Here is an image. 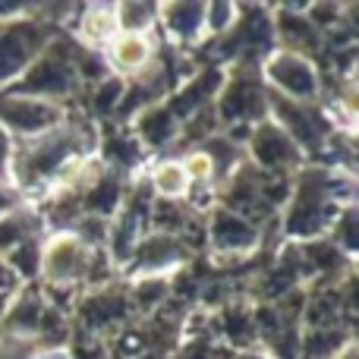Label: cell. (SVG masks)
I'll list each match as a JSON object with an SVG mask.
<instances>
[{"instance_id": "obj_15", "label": "cell", "mask_w": 359, "mask_h": 359, "mask_svg": "<svg viewBox=\"0 0 359 359\" xmlns=\"http://www.w3.org/2000/svg\"><path fill=\"white\" fill-rule=\"evenodd\" d=\"M278 29H280V41H284V48L280 50H290V54L306 57L303 50H318L322 48V38H318L316 25H312L306 16H297V13L284 10L278 16Z\"/></svg>"}, {"instance_id": "obj_1", "label": "cell", "mask_w": 359, "mask_h": 359, "mask_svg": "<svg viewBox=\"0 0 359 359\" xmlns=\"http://www.w3.org/2000/svg\"><path fill=\"white\" fill-rule=\"evenodd\" d=\"M347 174L341 170H306L303 180L297 183L293 202L287 208L284 233L290 240H316L325 230L334 227L341 217V180Z\"/></svg>"}, {"instance_id": "obj_4", "label": "cell", "mask_w": 359, "mask_h": 359, "mask_svg": "<svg viewBox=\"0 0 359 359\" xmlns=\"http://www.w3.org/2000/svg\"><path fill=\"white\" fill-rule=\"evenodd\" d=\"M262 82H265L268 92L284 95L287 101H299V104H309L318 98L322 92V79H318V69L309 57L290 54V50H271V54L262 60Z\"/></svg>"}, {"instance_id": "obj_17", "label": "cell", "mask_w": 359, "mask_h": 359, "mask_svg": "<svg viewBox=\"0 0 359 359\" xmlns=\"http://www.w3.org/2000/svg\"><path fill=\"white\" fill-rule=\"evenodd\" d=\"M151 189L164 202H180L189 196V174H186L183 161H161L151 168Z\"/></svg>"}, {"instance_id": "obj_8", "label": "cell", "mask_w": 359, "mask_h": 359, "mask_svg": "<svg viewBox=\"0 0 359 359\" xmlns=\"http://www.w3.org/2000/svg\"><path fill=\"white\" fill-rule=\"evenodd\" d=\"M249 151H252V161L259 164L268 174H284L293 170L297 164H303V149L274 123L271 117L255 123L252 136H249Z\"/></svg>"}, {"instance_id": "obj_5", "label": "cell", "mask_w": 359, "mask_h": 359, "mask_svg": "<svg viewBox=\"0 0 359 359\" xmlns=\"http://www.w3.org/2000/svg\"><path fill=\"white\" fill-rule=\"evenodd\" d=\"M48 48V32L35 19L0 22V86H13Z\"/></svg>"}, {"instance_id": "obj_13", "label": "cell", "mask_w": 359, "mask_h": 359, "mask_svg": "<svg viewBox=\"0 0 359 359\" xmlns=\"http://www.w3.org/2000/svg\"><path fill=\"white\" fill-rule=\"evenodd\" d=\"M133 136L139 139V145H149V149H164L183 133L180 120L168 111L164 104H151L139 114V120L133 123Z\"/></svg>"}, {"instance_id": "obj_3", "label": "cell", "mask_w": 359, "mask_h": 359, "mask_svg": "<svg viewBox=\"0 0 359 359\" xmlns=\"http://www.w3.org/2000/svg\"><path fill=\"white\" fill-rule=\"evenodd\" d=\"M76 60H69L67 50H57V44L44 48L35 57L29 69L6 88V95H19V98H41V101H54L63 95H73L76 88Z\"/></svg>"}, {"instance_id": "obj_2", "label": "cell", "mask_w": 359, "mask_h": 359, "mask_svg": "<svg viewBox=\"0 0 359 359\" xmlns=\"http://www.w3.org/2000/svg\"><path fill=\"white\" fill-rule=\"evenodd\" d=\"M215 114L221 123H262L268 120V88L255 63H240L230 76H224L217 88Z\"/></svg>"}, {"instance_id": "obj_16", "label": "cell", "mask_w": 359, "mask_h": 359, "mask_svg": "<svg viewBox=\"0 0 359 359\" xmlns=\"http://www.w3.org/2000/svg\"><path fill=\"white\" fill-rule=\"evenodd\" d=\"M86 13L88 16H82V22H79V35H82V41H86V48H92V50L107 48V44L120 35L114 6H88Z\"/></svg>"}, {"instance_id": "obj_20", "label": "cell", "mask_w": 359, "mask_h": 359, "mask_svg": "<svg viewBox=\"0 0 359 359\" xmlns=\"http://www.w3.org/2000/svg\"><path fill=\"white\" fill-rule=\"evenodd\" d=\"M10 158H13V136L0 126V183L10 180Z\"/></svg>"}, {"instance_id": "obj_10", "label": "cell", "mask_w": 359, "mask_h": 359, "mask_svg": "<svg viewBox=\"0 0 359 359\" xmlns=\"http://www.w3.org/2000/svg\"><path fill=\"white\" fill-rule=\"evenodd\" d=\"M183 262H186V246L180 236L151 233L136 243L130 265H136V280H139V278H164V271L183 268Z\"/></svg>"}, {"instance_id": "obj_9", "label": "cell", "mask_w": 359, "mask_h": 359, "mask_svg": "<svg viewBox=\"0 0 359 359\" xmlns=\"http://www.w3.org/2000/svg\"><path fill=\"white\" fill-rule=\"evenodd\" d=\"M205 240H208L211 252L215 255H230V259H240L249 249H255L259 243V227L252 221H246L243 215L230 208H215L211 221L205 224Z\"/></svg>"}, {"instance_id": "obj_23", "label": "cell", "mask_w": 359, "mask_h": 359, "mask_svg": "<svg viewBox=\"0 0 359 359\" xmlns=\"http://www.w3.org/2000/svg\"><path fill=\"white\" fill-rule=\"evenodd\" d=\"M236 359H271V356L259 353V350H243V353H236Z\"/></svg>"}, {"instance_id": "obj_24", "label": "cell", "mask_w": 359, "mask_h": 359, "mask_svg": "<svg viewBox=\"0 0 359 359\" xmlns=\"http://www.w3.org/2000/svg\"><path fill=\"white\" fill-rule=\"evenodd\" d=\"M44 359H67V356H44Z\"/></svg>"}, {"instance_id": "obj_12", "label": "cell", "mask_w": 359, "mask_h": 359, "mask_svg": "<svg viewBox=\"0 0 359 359\" xmlns=\"http://www.w3.org/2000/svg\"><path fill=\"white\" fill-rule=\"evenodd\" d=\"M151 57H155V48H151L149 35H126V32H120L104 48L107 67H114L123 76H139L151 63Z\"/></svg>"}, {"instance_id": "obj_22", "label": "cell", "mask_w": 359, "mask_h": 359, "mask_svg": "<svg viewBox=\"0 0 359 359\" xmlns=\"http://www.w3.org/2000/svg\"><path fill=\"white\" fill-rule=\"evenodd\" d=\"M334 359H356V344L347 341V344H344V347L334 353Z\"/></svg>"}, {"instance_id": "obj_7", "label": "cell", "mask_w": 359, "mask_h": 359, "mask_svg": "<svg viewBox=\"0 0 359 359\" xmlns=\"http://www.w3.org/2000/svg\"><path fill=\"white\" fill-rule=\"evenodd\" d=\"M0 126L22 139H35V136L57 130V126H63V107L57 101L4 95L0 98Z\"/></svg>"}, {"instance_id": "obj_19", "label": "cell", "mask_w": 359, "mask_h": 359, "mask_svg": "<svg viewBox=\"0 0 359 359\" xmlns=\"http://www.w3.org/2000/svg\"><path fill=\"white\" fill-rule=\"evenodd\" d=\"M236 13H240V6L233 4H205V32L227 35L236 22Z\"/></svg>"}, {"instance_id": "obj_14", "label": "cell", "mask_w": 359, "mask_h": 359, "mask_svg": "<svg viewBox=\"0 0 359 359\" xmlns=\"http://www.w3.org/2000/svg\"><path fill=\"white\" fill-rule=\"evenodd\" d=\"M79 316L88 331H101L126 316V297L117 290H95L79 303Z\"/></svg>"}, {"instance_id": "obj_11", "label": "cell", "mask_w": 359, "mask_h": 359, "mask_svg": "<svg viewBox=\"0 0 359 359\" xmlns=\"http://www.w3.org/2000/svg\"><path fill=\"white\" fill-rule=\"evenodd\" d=\"M161 13L164 35L174 44H196L205 35V4H164Z\"/></svg>"}, {"instance_id": "obj_6", "label": "cell", "mask_w": 359, "mask_h": 359, "mask_svg": "<svg viewBox=\"0 0 359 359\" xmlns=\"http://www.w3.org/2000/svg\"><path fill=\"white\" fill-rule=\"evenodd\" d=\"M88 259L92 249L69 230L50 236V243L41 246V274L48 278L50 287H69L79 284L88 274Z\"/></svg>"}, {"instance_id": "obj_21", "label": "cell", "mask_w": 359, "mask_h": 359, "mask_svg": "<svg viewBox=\"0 0 359 359\" xmlns=\"http://www.w3.org/2000/svg\"><path fill=\"white\" fill-rule=\"evenodd\" d=\"M13 205H16V189L0 186V217H4L6 211H13Z\"/></svg>"}, {"instance_id": "obj_18", "label": "cell", "mask_w": 359, "mask_h": 359, "mask_svg": "<svg viewBox=\"0 0 359 359\" xmlns=\"http://www.w3.org/2000/svg\"><path fill=\"white\" fill-rule=\"evenodd\" d=\"M114 16H117V32L149 35L158 25V6L155 4H120V6H114Z\"/></svg>"}]
</instances>
